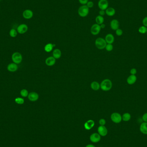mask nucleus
Returning a JSON list of instances; mask_svg holds the SVG:
<instances>
[{
  "mask_svg": "<svg viewBox=\"0 0 147 147\" xmlns=\"http://www.w3.org/2000/svg\"><path fill=\"white\" fill-rule=\"evenodd\" d=\"M12 60L14 63L19 64L21 62L22 60V56L21 54L18 52H15L12 54Z\"/></svg>",
  "mask_w": 147,
  "mask_h": 147,
  "instance_id": "4",
  "label": "nucleus"
},
{
  "mask_svg": "<svg viewBox=\"0 0 147 147\" xmlns=\"http://www.w3.org/2000/svg\"><path fill=\"white\" fill-rule=\"evenodd\" d=\"M110 119L114 122L115 124H119L121 122L122 120V116L117 112H114L110 116Z\"/></svg>",
  "mask_w": 147,
  "mask_h": 147,
  "instance_id": "5",
  "label": "nucleus"
},
{
  "mask_svg": "<svg viewBox=\"0 0 147 147\" xmlns=\"http://www.w3.org/2000/svg\"><path fill=\"white\" fill-rule=\"evenodd\" d=\"M8 70L10 72H15L18 69V66L17 64L14 63H12L8 65L7 67Z\"/></svg>",
  "mask_w": 147,
  "mask_h": 147,
  "instance_id": "19",
  "label": "nucleus"
},
{
  "mask_svg": "<svg viewBox=\"0 0 147 147\" xmlns=\"http://www.w3.org/2000/svg\"><path fill=\"white\" fill-rule=\"evenodd\" d=\"M142 23L143 26H146L147 27V16H146L143 19Z\"/></svg>",
  "mask_w": 147,
  "mask_h": 147,
  "instance_id": "35",
  "label": "nucleus"
},
{
  "mask_svg": "<svg viewBox=\"0 0 147 147\" xmlns=\"http://www.w3.org/2000/svg\"><path fill=\"white\" fill-rule=\"evenodd\" d=\"M106 14L108 16H113L116 14V10L115 9L112 7H108L105 10Z\"/></svg>",
  "mask_w": 147,
  "mask_h": 147,
  "instance_id": "18",
  "label": "nucleus"
},
{
  "mask_svg": "<svg viewBox=\"0 0 147 147\" xmlns=\"http://www.w3.org/2000/svg\"><path fill=\"white\" fill-rule=\"evenodd\" d=\"M28 92L27 90L26 89H23L20 91V94L23 97H26L28 95Z\"/></svg>",
  "mask_w": 147,
  "mask_h": 147,
  "instance_id": "28",
  "label": "nucleus"
},
{
  "mask_svg": "<svg viewBox=\"0 0 147 147\" xmlns=\"http://www.w3.org/2000/svg\"><path fill=\"white\" fill-rule=\"evenodd\" d=\"M90 12V9L87 6L81 5L78 9V14L81 17H85L88 16Z\"/></svg>",
  "mask_w": 147,
  "mask_h": 147,
  "instance_id": "2",
  "label": "nucleus"
},
{
  "mask_svg": "<svg viewBox=\"0 0 147 147\" xmlns=\"http://www.w3.org/2000/svg\"><path fill=\"white\" fill-rule=\"evenodd\" d=\"M101 30L100 26L96 23L94 24L91 27V33L94 35H96L100 33Z\"/></svg>",
  "mask_w": 147,
  "mask_h": 147,
  "instance_id": "7",
  "label": "nucleus"
},
{
  "mask_svg": "<svg viewBox=\"0 0 147 147\" xmlns=\"http://www.w3.org/2000/svg\"><path fill=\"white\" fill-rule=\"evenodd\" d=\"M101 136L98 133H92L90 137V140L92 142L97 143L101 140Z\"/></svg>",
  "mask_w": 147,
  "mask_h": 147,
  "instance_id": "10",
  "label": "nucleus"
},
{
  "mask_svg": "<svg viewBox=\"0 0 147 147\" xmlns=\"http://www.w3.org/2000/svg\"><path fill=\"white\" fill-rule=\"evenodd\" d=\"M85 147H96L95 146L93 145V144H89L86 146Z\"/></svg>",
  "mask_w": 147,
  "mask_h": 147,
  "instance_id": "40",
  "label": "nucleus"
},
{
  "mask_svg": "<svg viewBox=\"0 0 147 147\" xmlns=\"http://www.w3.org/2000/svg\"><path fill=\"white\" fill-rule=\"evenodd\" d=\"M54 48V44L51 43H49L45 46L44 50L46 52H50L52 51Z\"/></svg>",
  "mask_w": 147,
  "mask_h": 147,
  "instance_id": "24",
  "label": "nucleus"
},
{
  "mask_svg": "<svg viewBox=\"0 0 147 147\" xmlns=\"http://www.w3.org/2000/svg\"><path fill=\"white\" fill-rule=\"evenodd\" d=\"M104 18L101 16L98 15L96 18V22L97 24L100 25L104 23Z\"/></svg>",
  "mask_w": 147,
  "mask_h": 147,
  "instance_id": "23",
  "label": "nucleus"
},
{
  "mask_svg": "<svg viewBox=\"0 0 147 147\" xmlns=\"http://www.w3.org/2000/svg\"><path fill=\"white\" fill-rule=\"evenodd\" d=\"M131 116L130 114L129 113H124L122 116V120H123L124 121H128L130 120L131 119Z\"/></svg>",
  "mask_w": 147,
  "mask_h": 147,
  "instance_id": "25",
  "label": "nucleus"
},
{
  "mask_svg": "<svg viewBox=\"0 0 147 147\" xmlns=\"http://www.w3.org/2000/svg\"><path fill=\"white\" fill-rule=\"evenodd\" d=\"M107 43L105 39L102 38H98L96 40L95 45L99 50H103L106 48Z\"/></svg>",
  "mask_w": 147,
  "mask_h": 147,
  "instance_id": "3",
  "label": "nucleus"
},
{
  "mask_svg": "<svg viewBox=\"0 0 147 147\" xmlns=\"http://www.w3.org/2000/svg\"><path fill=\"white\" fill-rule=\"evenodd\" d=\"M137 80V77L136 75L131 74L127 78V83L129 85H133L134 84Z\"/></svg>",
  "mask_w": 147,
  "mask_h": 147,
  "instance_id": "17",
  "label": "nucleus"
},
{
  "mask_svg": "<svg viewBox=\"0 0 147 147\" xmlns=\"http://www.w3.org/2000/svg\"><path fill=\"white\" fill-rule=\"evenodd\" d=\"M33 15V12L31 10H26L22 12V16L26 20H29L32 18Z\"/></svg>",
  "mask_w": 147,
  "mask_h": 147,
  "instance_id": "9",
  "label": "nucleus"
},
{
  "mask_svg": "<svg viewBox=\"0 0 147 147\" xmlns=\"http://www.w3.org/2000/svg\"><path fill=\"white\" fill-rule=\"evenodd\" d=\"M90 86L91 88L94 91L98 90L100 88V84L97 81L92 82Z\"/></svg>",
  "mask_w": 147,
  "mask_h": 147,
  "instance_id": "22",
  "label": "nucleus"
},
{
  "mask_svg": "<svg viewBox=\"0 0 147 147\" xmlns=\"http://www.w3.org/2000/svg\"><path fill=\"white\" fill-rule=\"evenodd\" d=\"M138 32L142 34H146L147 32V27L146 26H141L138 28Z\"/></svg>",
  "mask_w": 147,
  "mask_h": 147,
  "instance_id": "26",
  "label": "nucleus"
},
{
  "mask_svg": "<svg viewBox=\"0 0 147 147\" xmlns=\"http://www.w3.org/2000/svg\"><path fill=\"white\" fill-rule=\"evenodd\" d=\"M94 125H95V122L92 120H90L86 122L84 124V126L86 130H89L92 128Z\"/></svg>",
  "mask_w": 147,
  "mask_h": 147,
  "instance_id": "14",
  "label": "nucleus"
},
{
  "mask_svg": "<svg viewBox=\"0 0 147 147\" xmlns=\"http://www.w3.org/2000/svg\"><path fill=\"white\" fill-rule=\"evenodd\" d=\"M105 40L108 44H112L114 42V37L112 34H108L106 35Z\"/></svg>",
  "mask_w": 147,
  "mask_h": 147,
  "instance_id": "16",
  "label": "nucleus"
},
{
  "mask_svg": "<svg viewBox=\"0 0 147 147\" xmlns=\"http://www.w3.org/2000/svg\"><path fill=\"white\" fill-rule=\"evenodd\" d=\"M115 33H116L117 36H120L123 34V31H122V29H120L119 28L118 29H116V30L115 31Z\"/></svg>",
  "mask_w": 147,
  "mask_h": 147,
  "instance_id": "31",
  "label": "nucleus"
},
{
  "mask_svg": "<svg viewBox=\"0 0 147 147\" xmlns=\"http://www.w3.org/2000/svg\"><path fill=\"white\" fill-rule=\"evenodd\" d=\"M140 130L143 134L147 135V122H142L140 126Z\"/></svg>",
  "mask_w": 147,
  "mask_h": 147,
  "instance_id": "20",
  "label": "nucleus"
},
{
  "mask_svg": "<svg viewBox=\"0 0 147 147\" xmlns=\"http://www.w3.org/2000/svg\"><path fill=\"white\" fill-rule=\"evenodd\" d=\"M105 48H106V50L107 51L110 52L113 50V46L112 45V44H107Z\"/></svg>",
  "mask_w": 147,
  "mask_h": 147,
  "instance_id": "30",
  "label": "nucleus"
},
{
  "mask_svg": "<svg viewBox=\"0 0 147 147\" xmlns=\"http://www.w3.org/2000/svg\"><path fill=\"white\" fill-rule=\"evenodd\" d=\"M112 87V82L108 79L103 80L100 84V88L103 91H104L110 90Z\"/></svg>",
  "mask_w": 147,
  "mask_h": 147,
  "instance_id": "1",
  "label": "nucleus"
},
{
  "mask_svg": "<svg viewBox=\"0 0 147 147\" xmlns=\"http://www.w3.org/2000/svg\"><path fill=\"white\" fill-rule=\"evenodd\" d=\"M98 133L101 136H105L108 134V130L104 126H100L98 128Z\"/></svg>",
  "mask_w": 147,
  "mask_h": 147,
  "instance_id": "13",
  "label": "nucleus"
},
{
  "mask_svg": "<svg viewBox=\"0 0 147 147\" xmlns=\"http://www.w3.org/2000/svg\"><path fill=\"white\" fill-rule=\"evenodd\" d=\"M100 27L101 28V29H103V28H104L106 27V24H104V23L100 24Z\"/></svg>",
  "mask_w": 147,
  "mask_h": 147,
  "instance_id": "39",
  "label": "nucleus"
},
{
  "mask_svg": "<svg viewBox=\"0 0 147 147\" xmlns=\"http://www.w3.org/2000/svg\"><path fill=\"white\" fill-rule=\"evenodd\" d=\"M28 97L30 101L36 102L38 100L39 95L36 92H31L28 94Z\"/></svg>",
  "mask_w": 147,
  "mask_h": 147,
  "instance_id": "12",
  "label": "nucleus"
},
{
  "mask_svg": "<svg viewBox=\"0 0 147 147\" xmlns=\"http://www.w3.org/2000/svg\"><path fill=\"white\" fill-rule=\"evenodd\" d=\"M110 27L113 30L116 31V29L119 28L120 23L116 19H113L110 22Z\"/></svg>",
  "mask_w": 147,
  "mask_h": 147,
  "instance_id": "11",
  "label": "nucleus"
},
{
  "mask_svg": "<svg viewBox=\"0 0 147 147\" xmlns=\"http://www.w3.org/2000/svg\"><path fill=\"white\" fill-rule=\"evenodd\" d=\"M56 58L53 56H50L48 57L45 60L46 64L49 66H52L55 64L56 63Z\"/></svg>",
  "mask_w": 147,
  "mask_h": 147,
  "instance_id": "15",
  "label": "nucleus"
},
{
  "mask_svg": "<svg viewBox=\"0 0 147 147\" xmlns=\"http://www.w3.org/2000/svg\"><path fill=\"white\" fill-rule=\"evenodd\" d=\"M142 118L144 122H147V113L144 114L143 115Z\"/></svg>",
  "mask_w": 147,
  "mask_h": 147,
  "instance_id": "37",
  "label": "nucleus"
},
{
  "mask_svg": "<svg viewBox=\"0 0 147 147\" xmlns=\"http://www.w3.org/2000/svg\"><path fill=\"white\" fill-rule=\"evenodd\" d=\"M137 70L135 68H133L130 70V73L132 75H136L137 74Z\"/></svg>",
  "mask_w": 147,
  "mask_h": 147,
  "instance_id": "36",
  "label": "nucleus"
},
{
  "mask_svg": "<svg viewBox=\"0 0 147 147\" xmlns=\"http://www.w3.org/2000/svg\"><path fill=\"white\" fill-rule=\"evenodd\" d=\"M98 14H99V15L101 16H103L104 15H106V12H105V10H100Z\"/></svg>",
  "mask_w": 147,
  "mask_h": 147,
  "instance_id": "38",
  "label": "nucleus"
},
{
  "mask_svg": "<svg viewBox=\"0 0 147 147\" xmlns=\"http://www.w3.org/2000/svg\"><path fill=\"white\" fill-rule=\"evenodd\" d=\"M2 0H0V1H2Z\"/></svg>",
  "mask_w": 147,
  "mask_h": 147,
  "instance_id": "41",
  "label": "nucleus"
},
{
  "mask_svg": "<svg viewBox=\"0 0 147 147\" xmlns=\"http://www.w3.org/2000/svg\"><path fill=\"white\" fill-rule=\"evenodd\" d=\"M99 124L100 126H104L106 124V120L104 119H101L99 121Z\"/></svg>",
  "mask_w": 147,
  "mask_h": 147,
  "instance_id": "34",
  "label": "nucleus"
},
{
  "mask_svg": "<svg viewBox=\"0 0 147 147\" xmlns=\"http://www.w3.org/2000/svg\"><path fill=\"white\" fill-rule=\"evenodd\" d=\"M61 51L60 49H56L53 51L52 56L54 58L56 59H58L61 56Z\"/></svg>",
  "mask_w": 147,
  "mask_h": 147,
  "instance_id": "21",
  "label": "nucleus"
},
{
  "mask_svg": "<svg viewBox=\"0 0 147 147\" xmlns=\"http://www.w3.org/2000/svg\"><path fill=\"white\" fill-rule=\"evenodd\" d=\"M10 36L12 38H15L17 35V31L14 28L11 29L9 32Z\"/></svg>",
  "mask_w": 147,
  "mask_h": 147,
  "instance_id": "27",
  "label": "nucleus"
},
{
  "mask_svg": "<svg viewBox=\"0 0 147 147\" xmlns=\"http://www.w3.org/2000/svg\"><path fill=\"white\" fill-rule=\"evenodd\" d=\"M78 1L79 3L82 5H85L87 4L88 2H89V0H78Z\"/></svg>",
  "mask_w": 147,
  "mask_h": 147,
  "instance_id": "33",
  "label": "nucleus"
},
{
  "mask_svg": "<svg viewBox=\"0 0 147 147\" xmlns=\"http://www.w3.org/2000/svg\"><path fill=\"white\" fill-rule=\"evenodd\" d=\"M98 6L100 10H106L108 8V0H99Z\"/></svg>",
  "mask_w": 147,
  "mask_h": 147,
  "instance_id": "6",
  "label": "nucleus"
},
{
  "mask_svg": "<svg viewBox=\"0 0 147 147\" xmlns=\"http://www.w3.org/2000/svg\"><path fill=\"white\" fill-rule=\"evenodd\" d=\"M15 101L16 103L18 104H22L24 103V100L23 99V98L18 97V98H16Z\"/></svg>",
  "mask_w": 147,
  "mask_h": 147,
  "instance_id": "29",
  "label": "nucleus"
},
{
  "mask_svg": "<svg viewBox=\"0 0 147 147\" xmlns=\"http://www.w3.org/2000/svg\"><path fill=\"white\" fill-rule=\"evenodd\" d=\"M28 30V26L26 24H22L19 25L17 28V32L20 34L26 33Z\"/></svg>",
  "mask_w": 147,
  "mask_h": 147,
  "instance_id": "8",
  "label": "nucleus"
},
{
  "mask_svg": "<svg viewBox=\"0 0 147 147\" xmlns=\"http://www.w3.org/2000/svg\"><path fill=\"white\" fill-rule=\"evenodd\" d=\"M86 5L90 9V8H92L94 7V2H92V1H89L88 2V3L86 4Z\"/></svg>",
  "mask_w": 147,
  "mask_h": 147,
  "instance_id": "32",
  "label": "nucleus"
}]
</instances>
